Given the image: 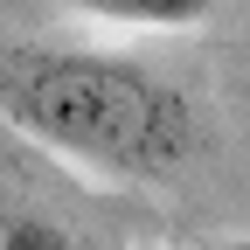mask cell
<instances>
[{
  "label": "cell",
  "instance_id": "2",
  "mask_svg": "<svg viewBox=\"0 0 250 250\" xmlns=\"http://www.w3.org/2000/svg\"><path fill=\"white\" fill-rule=\"evenodd\" d=\"M70 7L118 21V28H195L208 14V0H70Z\"/></svg>",
  "mask_w": 250,
  "mask_h": 250
},
{
  "label": "cell",
  "instance_id": "3",
  "mask_svg": "<svg viewBox=\"0 0 250 250\" xmlns=\"http://www.w3.org/2000/svg\"><path fill=\"white\" fill-rule=\"evenodd\" d=\"M0 250H83L70 229H56V223H42V215H14L7 229H0Z\"/></svg>",
  "mask_w": 250,
  "mask_h": 250
},
{
  "label": "cell",
  "instance_id": "4",
  "mask_svg": "<svg viewBox=\"0 0 250 250\" xmlns=\"http://www.w3.org/2000/svg\"><path fill=\"white\" fill-rule=\"evenodd\" d=\"M229 250H250V236H236V243H229Z\"/></svg>",
  "mask_w": 250,
  "mask_h": 250
},
{
  "label": "cell",
  "instance_id": "1",
  "mask_svg": "<svg viewBox=\"0 0 250 250\" xmlns=\"http://www.w3.org/2000/svg\"><path fill=\"white\" fill-rule=\"evenodd\" d=\"M0 111L49 153L118 181H160L195 153L188 98L125 56H14L0 70Z\"/></svg>",
  "mask_w": 250,
  "mask_h": 250
}]
</instances>
